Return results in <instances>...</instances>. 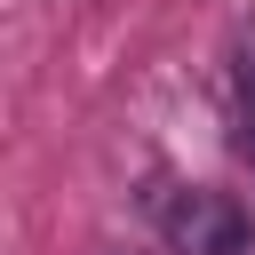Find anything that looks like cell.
Here are the masks:
<instances>
[{"instance_id": "obj_1", "label": "cell", "mask_w": 255, "mask_h": 255, "mask_svg": "<svg viewBox=\"0 0 255 255\" xmlns=\"http://www.w3.org/2000/svg\"><path fill=\"white\" fill-rule=\"evenodd\" d=\"M167 247L175 255H239L247 247V215L223 191H175L167 199Z\"/></svg>"}]
</instances>
